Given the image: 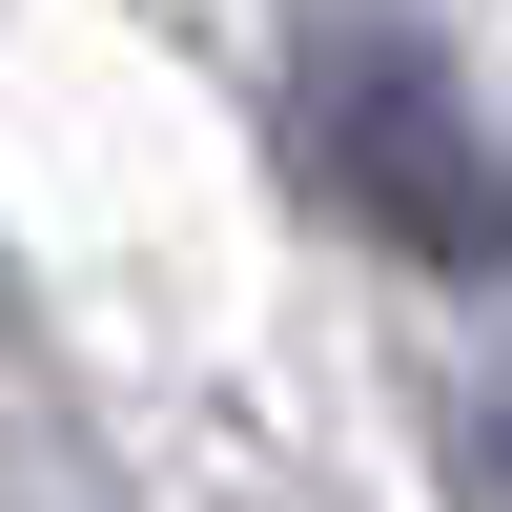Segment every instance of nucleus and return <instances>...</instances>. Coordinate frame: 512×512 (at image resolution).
Listing matches in <instances>:
<instances>
[{
  "instance_id": "f257e3e1",
  "label": "nucleus",
  "mask_w": 512,
  "mask_h": 512,
  "mask_svg": "<svg viewBox=\"0 0 512 512\" xmlns=\"http://www.w3.org/2000/svg\"><path fill=\"white\" fill-rule=\"evenodd\" d=\"M308 144L349 164V205L410 246V267H451V287L512 267V144L472 123V82H451L410 21H328L308 41Z\"/></svg>"
}]
</instances>
